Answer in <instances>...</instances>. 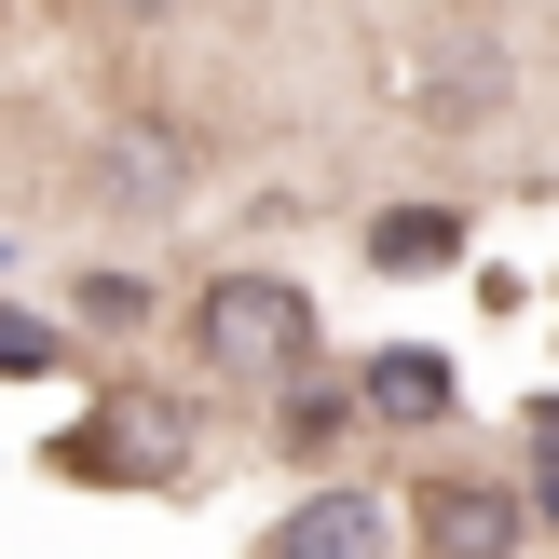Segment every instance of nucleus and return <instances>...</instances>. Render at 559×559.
<instances>
[{
    "label": "nucleus",
    "mask_w": 559,
    "mask_h": 559,
    "mask_svg": "<svg viewBox=\"0 0 559 559\" xmlns=\"http://www.w3.org/2000/svg\"><path fill=\"white\" fill-rule=\"evenodd\" d=\"M191 355H205L218 382H300L314 369V287L300 273H218L205 300H191Z\"/></svg>",
    "instance_id": "1"
},
{
    "label": "nucleus",
    "mask_w": 559,
    "mask_h": 559,
    "mask_svg": "<svg viewBox=\"0 0 559 559\" xmlns=\"http://www.w3.org/2000/svg\"><path fill=\"white\" fill-rule=\"evenodd\" d=\"M96 205L109 218H178L191 205V123H164V109L109 123L96 136Z\"/></svg>",
    "instance_id": "2"
},
{
    "label": "nucleus",
    "mask_w": 559,
    "mask_h": 559,
    "mask_svg": "<svg viewBox=\"0 0 559 559\" xmlns=\"http://www.w3.org/2000/svg\"><path fill=\"white\" fill-rule=\"evenodd\" d=\"M260 559H396V506L355 491V478H328V491H300V506L260 533Z\"/></svg>",
    "instance_id": "3"
},
{
    "label": "nucleus",
    "mask_w": 559,
    "mask_h": 559,
    "mask_svg": "<svg viewBox=\"0 0 559 559\" xmlns=\"http://www.w3.org/2000/svg\"><path fill=\"white\" fill-rule=\"evenodd\" d=\"M409 519H424V559H519V533H533L491 478H437V491H409Z\"/></svg>",
    "instance_id": "4"
},
{
    "label": "nucleus",
    "mask_w": 559,
    "mask_h": 559,
    "mask_svg": "<svg viewBox=\"0 0 559 559\" xmlns=\"http://www.w3.org/2000/svg\"><path fill=\"white\" fill-rule=\"evenodd\" d=\"M355 396H369V424H451V355L437 342H382L355 369Z\"/></svg>",
    "instance_id": "5"
},
{
    "label": "nucleus",
    "mask_w": 559,
    "mask_h": 559,
    "mask_svg": "<svg viewBox=\"0 0 559 559\" xmlns=\"http://www.w3.org/2000/svg\"><path fill=\"white\" fill-rule=\"evenodd\" d=\"M369 424V396H355V382H273V437H287V451H342V437Z\"/></svg>",
    "instance_id": "6"
},
{
    "label": "nucleus",
    "mask_w": 559,
    "mask_h": 559,
    "mask_svg": "<svg viewBox=\"0 0 559 559\" xmlns=\"http://www.w3.org/2000/svg\"><path fill=\"white\" fill-rule=\"evenodd\" d=\"M451 246H464V233H451V218H437V205H409V218L382 205V218H369V260H382V273H437V260H451Z\"/></svg>",
    "instance_id": "7"
},
{
    "label": "nucleus",
    "mask_w": 559,
    "mask_h": 559,
    "mask_svg": "<svg viewBox=\"0 0 559 559\" xmlns=\"http://www.w3.org/2000/svg\"><path fill=\"white\" fill-rule=\"evenodd\" d=\"M69 314L123 342V328H151V273H123V260H109V273H82V287H69Z\"/></svg>",
    "instance_id": "8"
},
{
    "label": "nucleus",
    "mask_w": 559,
    "mask_h": 559,
    "mask_svg": "<svg viewBox=\"0 0 559 559\" xmlns=\"http://www.w3.org/2000/svg\"><path fill=\"white\" fill-rule=\"evenodd\" d=\"M0 369H14V382L55 369V328H41V314H0Z\"/></svg>",
    "instance_id": "9"
},
{
    "label": "nucleus",
    "mask_w": 559,
    "mask_h": 559,
    "mask_svg": "<svg viewBox=\"0 0 559 559\" xmlns=\"http://www.w3.org/2000/svg\"><path fill=\"white\" fill-rule=\"evenodd\" d=\"M533 478L559 491V396H533Z\"/></svg>",
    "instance_id": "10"
},
{
    "label": "nucleus",
    "mask_w": 559,
    "mask_h": 559,
    "mask_svg": "<svg viewBox=\"0 0 559 559\" xmlns=\"http://www.w3.org/2000/svg\"><path fill=\"white\" fill-rule=\"evenodd\" d=\"M123 14H178V0H123Z\"/></svg>",
    "instance_id": "11"
},
{
    "label": "nucleus",
    "mask_w": 559,
    "mask_h": 559,
    "mask_svg": "<svg viewBox=\"0 0 559 559\" xmlns=\"http://www.w3.org/2000/svg\"><path fill=\"white\" fill-rule=\"evenodd\" d=\"M546 506H559V491H546Z\"/></svg>",
    "instance_id": "12"
}]
</instances>
